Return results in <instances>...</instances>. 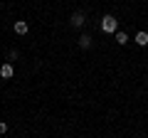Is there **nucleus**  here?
<instances>
[{"label":"nucleus","instance_id":"6e6552de","mask_svg":"<svg viewBox=\"0 0 148 138\" xmlns=\"http://www.w3.org/2000/svg\"><path fill=\"white\" fill-rule=\"evenodd\" d=\"M3 133H8V123L5 121H0V136H3Z\"/></svg>","mask_w":148,"mask_h":138},{"label":"nucleus","instance_id":"39448f33","mask_svg":"<svg viewBox=\"0 0 148 138\" xmlns=\"http://www.w3.org/2000/svg\"><path fill=\"white\" fill-rule=\"evenodd\" d=\"M27 30H30V25L25 20H15V35H27Z\"/></svg>","mask_w":148,"mask_h":138},{"label":"nucleus","instance_id":"423d86ee","mask_svg":"<svg viewBox=\"0 0 148 138\" xmlns=\"http://www.w3.org/2000/svg\"><path fill=\"white\" fill-rule=\"evenodd\" d=\"M91 44H94V37H91V35H82L79 37V47L82 49H91Z\"/></svg>","mask_w":148,"mask_h":138},{"label":"nucleus","instance_id":"7ed1b4c3","mask_svg":"<svg viewBox=\"0 0 148 138\" xmlns=\"http://www.w3.org/2000/svg\"><path fill=\"white\" fill-rule=\"evenodd\" d=\"M0 77H3V79H12V77H15V67H12L10 62H5L0 67Z\"/></svg>","mask_w":148,"mask_h":138},{"label":"nucleus","instance_id":"0eeeda50","mask_svg":"<svg viewBox=\"0 0 148 138\" xmlns=\"http://www.w3.org/2000/svg\"><path fill=\"white\" fill-rule=\"evenodd\" d=\"M114 40H116V44H121V47H123V44H128V35H126V32H121V30L114 35Z\"/></svg>","mask_w":148,"mask_h":138},{"label":"nucleus","instance_id":"f257e3e1","mask_svg":"<svg viewBox=\"0 0 148 138\" xmlns=\"http://www.w3.org/2000/svg\"><path fill=\"white\" fill-rule=\"evenodd\" d=\"M101 32H106V35H116V32H119V20L114 15H104V17H101Z\"/></svg>","mask_w":148,"mask_h":138},{"label":"nucleus","instance_id":"f03ea898","mask_svg":"<svg viewBox=\"0 0 148 138\" xmlns=\"http://www.w3.org/2000/svg\"><path fill=\"white\" fill-rule=\"evenodd\" d=\"M72 27H77V30H79V27H84V22H86V15L82 10H77V12H72Z\"/></svg>","mask_w":148,"mask_h":138},{"label":"nucleus","instance_id":"20e7f679","mask_svg":"<svg viewBox=\"0 0 148 138\" xmlns=\"http://www.w3.org/2000/svg\"><path fill=\"white\" fill-rule=\"evenodd\" d=\"M133 42H136L138 47H146V44H148V32H146V30L136 32V37H133Z\"/></svg>","mask_w":148,"mask_h":138}]
</instances>
